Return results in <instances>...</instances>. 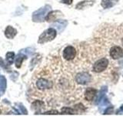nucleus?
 <instances>
[{"instance_id":"f257e3e1","label":"nucleus","mask_w":123,"mask_h":116,"mask_svg":"<svg viewBox=\"0 0 123 116\" xmlns=\"http://www.w3.org/2000/svg\"><path fill=\"white\" fill-rule=\"evenodd\" d=\"M51 10V6L49 5H45L37 9L32 13V19L35 22H42L45 20V17L47 14Z\"/></svg>"},{"instance_id":"f03ea898","label":"nucleus","mask_w":123,"mask_h":116,"mask_svg":"<svg viewBox=\"0 0 123 116\" xmlns=\"http://www.w3.org/2000/svg\"><path fill=\"white\" fill-rule=\"evenodd\" d=\"M57 36V31L55 28L51 27L46 30H45L42 33L38 40V44H44L45 43H48L50 41H52Z\"/></svg>"},{"instance_id":"7ed1b4c3","label":"nucleus","mask_w":123,"mask_h":116,"mask_svg":"<svg viewBox=\"0 0 123 116\" xmlns=\"http://www.w3.org/2000/svg\"><path fill=\"white\" fill-rule=\"evenodd\" d=\"M108 65H109V60L107 58L104 57L99 59L93 65V71L95 73H101L106 70Z\"/></svg>"},{"instance_id":"20e7f679","label":"nucleus","mask_w":123,"mask_h":116,"mask_svg":"<svg viewBox=\"0 0 123 116\" xmlns=\"http://www.w3.org/2000/svg\"><path fill=\"white\" fill-rule=\"evenodd\" d=\"M36 87L38 90L40 91H45L47 89H51L53 86V84L51 80H49L45 78H38L36 81Z\"/></svg>"},{"instance_id":"39448f33","label":"nucleus","mask_w":123,"mask_h":116,"mask_svg":"<svg viewBox=\"0 0 123 116\" xmlns=\"http://www.w3.org/2000/svg\"><path fill=\"white\" fill-rule=\"evenodd\" d=\"M92 80V77L89 73L86 72H81L77 73L75 76V80L79 84L86 85L88 84Z\"/></svg>"},{"instance_id":"423d86ee","label":"nucleus","mask_w":123,"mask_h":116,"mask_svg":"<svg viewBox=\"0 0 123 116\" xmlns=\"http://www.w3.org/2000/svg\"><path fill=\"white\" fill-rule=\"evenodd\" d=\"M62 55L65 60H72L76 56V50L72 46H67L63 50Z\"/></svg>"},{"instance_id":"0eeeda50","label":"nucleus","mask_w":123,"mask_h":116,"mask_svg":"<svg viewBox=\"0 0 123 116\" xmlns=\"http://www.w3.org/2000/svg\"><path fill=\"white\" fill-rule=\"evenodd\" d=\"M110 56L114 60H118L123 57V49L121 46H114L110 49Z\"/></svg>"},{"instance_id":"6e6552de","label":"nucleus","mask_w":123,"mask_h":116,"mask_svg":"<svg viewBox=\"0 0 123 116\" xmlns=\"http://www.w3.org/2000/svg\"><path fill=\"white\" fill-rule=\"evenodd\" d=\"M68 25V21L65 19H59L56 20L55 22L52 24L53 28H55L58 32H62V31L65 29V27Z\"/></svg>"},{"instance_id":"1a4fd4ad","label":"nucleus","mask_w":123,"mask_h":116,"mask_svg":"<svg viewBox=\"0 0 123 116\" xmlns=\"http://www.w3.org/2000/svg\"><path fill=\"white\" fill-rule=\"evenodd\" d=\"M97 94V90L93 87H88L85 91V99L88 102H92Z\"/></svg>"},{"instance_id":"9d476101","label":"nucleus","mask_w":123,"mask_h":116,"mask_svg":"<svg viewBox=\"0 0 123 116\" xmlns=\"http://www.w3.org/2000/svg\"><path fill=\"white\" fill-rule=\"evenodd\" d=\"M16 34H17L16 29H15L12 26H8L5 29V36L7 39H9V40L13 39L16 36Z\"/></svg>"},{"instance_id":"9b49d317","label":"nucleus","mask_w":123,"mask_h":116,"mask_svg":"<svg viewBox=\"0 0 123 116\" xmlns=\"http://www.w3.org/2000/svg\"><path fill=\"white\" fill-rule=\"evenodd\" d=\"M45 108V103L44 102L40 100H36L34 101L32 104V109L36 111V114L40 112L42 108Z\"/></svg>"},{"instance_id":"f8f14e48","label":"nucleus","mask_w":123,"mask_h":116,"mask_svg":"<svg viewBox=\"0 0 123 116\" xmlns=\"http://www.w3.org/2000/svg\"><path fill=\"white\" fill-rule=\"evenodd\" d=\"M27 59V55L25 53H22V52H19V53L17 55V57H15V65L16 68H20L22 64L23 60H25Z\"/></svg>"},{"instance_id":"ddd939ff","label":"nucleus","mask_w":123,"mask_h":116,"mask_svg":"<svg viewBox=\"0 0 123 116\" xmlns=\"http://www.w3.org/2000/svg\"><path fill=\"white\" fill-rule=\"evenodd\" d=\"M95 4V1L91 0V1H88V0H85V1H82L79 2L75 6L76 9H84L86 8L91 7Z\"/></svg>"},{"instance_id":"4468645a","label":"nucleus","mask_w":123,"mask_h":116,"mask_svg":"<svg viewBox=\"0 0 123 116\" xmlns=\"http://www.w3.org/2000/svg\"><path fill=\"white\" fill-rule=\"evenodd\" d=\"M60 11H51L47 14L45 17V20L50 22H54L57 20V18L59 16L58 13H59Z\"/></svg>"},{"instance_id":"2eb2a0df","label":"nucleus","mask_w":123,"mask_h":116,"mask_svg":"<svg viewBox=\"0 0 123 116\" xmlns=\"http://www.w3.org/2000/svg\"><path fill=\"white\" fill-rule=\"evenodd\" d=\"M119 0H102L101 6L104 9H110L117 4Z\"/></svg>"},{"instance_id":"dca6fc26","label":"nucleus","mask_w":123,"mask_h":116,"mask_svg":"<svg viewBox=\"0 0 123 116\" xmlns=\"http://www.w3.org/2000/svg\"><path fill=\"white\" fill-rule=\"evenodd\" d=\"M107 91H108V87L106 86H104L102 87V89L100 90L98 96L97 97V98H96V100H95V104H100L102 101L105 98V94H106Z\"/></svg>"},{"instance_id":"f3484780","label":"nucleus","mask_w":123,"mask_h":116,"mask_svg":"<svg viewBox=\"0 0 123 116\" xmlns=\"http://www.w3.org/2000/svg\"><path fill=\"white\" fill-rule=\"evenodd\" d=\"M7 87V80L5 76L0 75V94H5Z\"/></svg>"},{"instance_id":"a211bd4d","label":"nucleus","mask_w":123,"mask_h":116,"mask_svg":"<svg viewBox=\"0 0 123 116\" xmlns=\"http://www.w3.org/2000/svg\"><path fill=\"white\" fill-rule=\"evenodd\" d=\"M6 61L9 65H11L13 64L14 60H15V53L14 52H8L6 55Z\"/></svg>"},{"instance_id":"6ab92c4d","label":"nucleus","mask_w":123,"mask_h":116,"mask_svg":"<svg viewBox=\"0 0 123 116\" xmlns=\"http://www.w3.org/2000/svg\"><path fill=\"white\" fill-rule=\"evenodd\" d=\"M62 115H75V111L74 109H72L71 108H68V107H64L62 108Z\"/></svg>"},{"instance_id":"aec40b11","label":"nucleus","mask_w":123,"mask_h":116,"mask_svg":"<svg viewBox=\"0 0 123 116\" xmlns=\"http://www.w3.org/2000/svg\"><path fill=\"white\" fill-rule=\"evenodd\" d=\"M18 108V112H20V114L23 115H28V111H27L26 108L22 105V104H17Z\"/></svg>"},{"instance_id":"412c9836","label":"nucleus","mask_w":123,"mask_h":116,"mask_svg":"<svg viewBox=\"0 0 123 116\" xmlns=\"http://www.w3.org/2000/svg\"><path fill=\"white\" fill-rule=\"evenodd\" d=\"M75 108L77 110V112H79V113H82V112H84L86 111V108H85L82 104H76V105H75Z\"/></svg>"},{"instance_id":"4be33fe9","label":"nucleus","mask_w":123,"mask_h":116,"mask_svg":"<svg viewBox=\"0 0 123 116\" xmlns=\"http://www.w3.org/2000/svg\"><path fill=\"white\" fill-rule=\"evenodd\" d=\"M59 111L56 110H51L49 111H45L43 113V115H59Z\"/></svg>"},{"instance_id":"5701e85b","label":"nucleus","mask_w":123,"mask_h":116,"mask_svg":"<svg viewBox=\"0 0 123 116\" xmlns=\"http://www.w3.org/2000/svg\"><path fill=\"white\" fill-rule=\"evenodd\" d=\"M113 111V107H109L106 108V110L105 111V113H104V115H110L112 113Z\"/></svg>"},{"instance_id":"b1692460","label":"nucleus","mask_w":123,"mask_h":116,"mask_svg":"<svg viewBox=\"0 0 123 116\" xmlns=\"http://www.w3.org/2000/svg\"><path fill=\"white\" fill-rule=\"evenodd\" d=\"M72 2H73V0H61L62 3L66 4V5H72Z\"/></svg>"},{"instance_id":"393cba45","label":"nucleus","mask_w":123,"mask_h":116,"mask_svg":"<svg viewBox=\"0 0 123 116\" xmlns=\"http://www.w3.org/2000/svg\"><path fill=\"white\" fill-rule=\"evenodd\" d=\"M0 66H2V67H4L5 69H7V68H8V67H7V66L4 64V62H3V60H2V59L1 57H0Z\"/></svg>"},{"instance_id":"a878e982","label":"nucleus","mask_w":123,"mask_h":116,"mask_svg":"<svg viewBox=\"0 0 123 116\" xmlns=\"http://www.w3.org/2000/svg\"><path fill=\"white\" fill-rule=\"evenodd\" d=\"M119 111H120V112H123V104L120 107V109H119Z\"/></svg>"},{"instance_id":"bb28decb","label":"nucleus","mask_w":123,"mask_h":116,"mask_svg":"<svg viewBox=\"0 0 123 116\" xmlns=\"http://www.w3.org/2000/svg\"><path fill=\"white\" fill-rule=\"evenodd\" d=\"M2 113V111H1V109H0V114H1Z\"/></svg>"}]
</instances>
